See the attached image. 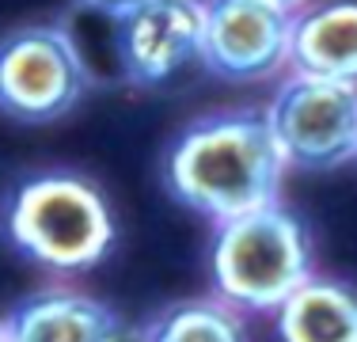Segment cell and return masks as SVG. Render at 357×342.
<instances>
[{
    "label": "cell",
    "mask_w": 357,
    "mask_h": 342,
    "mask_svg": "<svg viewBox=\"0 0 357 342\" xmlns=\"http://www.w3.org/2000/svg\"><path fill=\"white\" fill-rule=\"evenodd\" d=\"M285 171L266 110L255 107L213 110L190 122L164 156L167 191L217 225L274 205Z\"/></svg>",
    "instance_id": "cell-1"
},
{
    "label": "cell",
    "mask_w": 357,
    "mask_h": 342,
    "mask_svg": "<svg viewBox=\"0 0 357 342\" xmlns=\"http://www.w3.org/2000/svg\"><path fill=\"white\" fill-rule=\"evenodd\" d=\"M0 221L15 251L57 274L99 267L118 239L114 213L99 186L73 171L20 179L4 198Z\"/></svg>",
    "instance_id": "cell-2"
},
{
    "label": "cell",
    "mask_w": 357,
    "mask_h": 342,
    "mask_svg": "<svg viewBox=\"0 0 357 342\" xmlns=\"http://www.w3.org/2000/svg\"><path fill=\"white\" fill-rule=\"evenodd\" d=\"M209 270L217 297L236 312H278V304L312 278L308 228L278 202L220 221Z\"/></svg>",
    "instance_id": "cell-3"
},
{
    "label": "cell",
    "mask_w": 357,
    "mask_h": 342,
    "mask_svg": "<svg viewBox=\"0 0 357 342\" xmlns=\"http://www.w3.org/2000/svg\"><path fill=\"white\" fill-rule=\"evenodd\" d=\"M282 156L296 171H331L357 160V80L296 73L266 107Z\"/></svg>",
    "instance_id": "cell-4"
},
{
    "label": "cell",
    "mask_w": 357,
    "mask_h": 342,
    "mask_svg": "<svg viewBox=\"0 0 357 342\" xmlns=\"http://www.w3.org/2000/svg\"><path fill=\"white\" fill-rule=\"evenodd\" d=\"M88 91V65L76 38L57 23H31L0 38V110L42 126L65 118Z\"/></svg>",
    "instance_id": "cell-5"
},
{
    "label": "cell",
    "mask_w": 357,
    "mask_h": 342,
    "mask_svg": "<svg viewBox=\"0 0 357 342\" xmlns=\"http://www.w3.org/2000/svg\"><path fill=\"white\" fill-rule=\"evenodd\" d=\"M296 12L282 0H206L202 65L220 80L259 84L289 65Z\"/></svg>",
    "instance_id": "cell-6"
},
{
    "label": "cell",
    "mask_w": 357,
    "mask_h": 342,
    "mask_svg": "<svg viewBox=\"0 0 357 342\" xmlns=\"http://www.w3.org/2000/svg\"><path fill=\"white\" fill-rule=\"evenodd\" d=\"M206 0H141L114 20V46L126 80L137 88L167 84L186 65L202 61Z\"/></svg>",
    "instance_id": "cell-7"
},
{
    "label": "cell",
    "mask_w": 357,
    "mask_h": 342,
    "mask_svg": "<svg viewBox=\"0 0 357 342\" xmlns=\"http://www.w3.org/2000/svg\"><path fill=\"white\" fill-rule=\"evenodd\" d=\"M8 342H118L126 335L114 308L73 289H50L15 304L4 320Z\"/></svg>",
    "instance_id": "cell-8"
},
{
    "label": "cell",
    "mask_w": 357,
    "mask_h": 342,
    "mask_svg": "<svg viewBox=\"0 0 357 342\" xmlns=\"http://www.w3.org/2000/svg\"><path fill=\"white\" fill-rule=\"evenodd\" d=\"M289 68L357 80V0H327L296 12Z\"/></svg>",
    "instance_id": "cell-9"
},
{
    "label": "cell",
    "mask_w": 357,
    "mask_h": 342,
    "mask_svg": "<svg viewBox=\"0 0 357 342\" xmlns=\"http://www.w3.org/2000/svg\"><path fill=\"white\" fill-rule=\"evenodd\" d=\"M282 342H357V293L342 281L312 274L278 304Z\"/></svg>",
    "instance_id": "cell-10"
},
{
    "label": "cell",
    "mask_w": 357,
    "mask_h": 342,
    "mask_svg": "<svg viewBox=\"0 0 357 342\" xmlns=\"http://www.w3.org/2000/svg\"><path fill=\"white\" fill-rule=\"evenodd\" d=\"M144 342H248L243 320L232 304L217 301H186L144 327Z\"/></svg>",
    "instance_id": "cell-11"
},
{
    "label": "cell",
    "mask_w": 357,
    "mask_h": 342,
    "mask_svg": "<svg viewBox=\"0 0 357 342\" xmlns=\"http://www.w3.org/2000/svg\"><path fill=\"white\" fill-rule=\"evenodd\" d=\"M88 8H96V12H103V15H110V20H118V15H126L130 8H137L141 0H84Z\"/></svg>",
    "instance_id": "cell-12"
},
{
    "label": "cell",
    "mask_w": 357,
    "mask_h": 342,
    "mask_svg": "<svg viewBox=\"0 0 357 342\" xmlns=\"http://www.w3.org/2000/svg\"><path fill=\"white\" fill-rule=\"evenodd\" d=\"M282 4H289V8H293V12H301V8H308L312 0H282Z\"/></svg>",
    "instance_id": "cell-13"
},
{
    "label": "cell",
    "mask_w": 357,
    "mask_h": 342,
    "mask_svg": "<svg viewBox=\"0 0 357 342\" xmlns=\"http://www.w3.org/2000/svg\"><path fill=\"white\" fill-rule=\"evenodd\" d=\"M0 342H8V331H4V320H0Z\"/></svg>",
    "instance_id": "cell-14"
},
{
    "label": "cell",
    "mask_w": 357,
    "mask_h": 342,
    "mask_svg": "<svg viewBox=\"0 0 357 342\" xmlns=\"http://www.w3.org/2000/svg\"><path fill=\"white\" fill-rule=\"evenodd\" d=\"M118 342H144V339H130V335H122V339H118Z\"/></svg>",
    "instance_id": "cell-15"
}]
</instances>
